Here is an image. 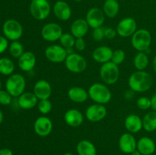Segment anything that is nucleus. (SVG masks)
I'll use <instances>...</instances> for the list:
<instances>
[{
	"mask_svg": "<svg viewBox=\"0 0 156 155\" xmlns=\"http://www.w3.org/2000/svg\"><path fill=\"white\" fill-rule=\"evenodd\" d=\"M129 88L134 92L143 93L149 91L153 84V78L145 71H136L131 74L128 80Z\"/></svg>",
	"mask_w": 156,
	"mask_h": 155,
	"instance_id": "1",
	"label": "nucleus"
},
{
	"mask_svg": "<svg viewBox=\"0 0 156 155\" xmlns=\"http://www.w3.org/2000/svg\"><path fill=\"white\" fill-rule=\"evenodd\" d=\"M88 96L92 101L99 104H107L112 97L111 91L108 86L101 83H94L88 90Z\"/></svg>",
	"mask_w": 156,
	"mask_h": 155,
	"instance_id": "2",
	"label": "nucleus"
},
{
	"mask_svg": "<svg viewBox=\"0 0 156 155\" xmlns=\"http://www.w3.org/2000/svg\"><path fill=\"white\" fill-rule=\"evenodd\" d=\"M133 47L138 52H146L152 43V35L146 29H139L131 36Z\"/></svg>",
	"mask_w": 156,
	"mask_h": 155,
	"instance_id": "3",
	"label": "nucleus"
},
{
	"mask_svg": "<svg viewBox=\"0 0 156 155\" xmlns=\"http://www.w3.org/2000/svg\"><path fill=\"white\" fill-rule=\"evenodd\" d=\"M26 81L21 74H12L5 82V89L13 97H18L24 92Z\"/></svg>",
	"mask_w": 156,
	"mask_h": 155,
	"instance_id": "4",
	"label": "nucleus"
},
{
	"mask_svg": "<svg viewBox=\"0 0 156 155\" xmlns=\"http://www.w3.org/2000/svg\"><path fill=\"white\" fill-rule=\"evenodd\" d=\"M99 74L101 79L104 83L108 85H112L118 81L120 77V69L118 65L111 61L102 64Z\"/></svg>",
	"mask_w": 156,
	"mask_h": 155,
	"instance_id": "5",
	"label": "nucleus"
},
{
	"mask_svg": "<svg viewBox=\"0 0 156 155\" xmlns=\"http://www.w3.org/2000/svg\"><path fill=\"white\" fill-rule=\"evenodd\" d=\"M2 32L8 40L16 41L22 36L24 29L19 21L15 19H9L3 24Z\"/></svg>",
	"mask_w": 156,
	"mask_h": 155,
	"instance_id": "6",
	"label": "nucleus"
},
{
	"mask_svg": "<svg viewBox=\"0 0 156 155\" xmlns=\"http://www.w3.org/2000/svg\"><path fill=\"white\" fill-rule=\"evenodd\" d=\"M51 7L47 0H32L30 5V12L34 18L43 21L48 18Z\"/></svg>",
	"mask_w": 156,
	"mask_h": 155,
	"instance_id": "7",
	"label": "nucleus"
},
{
	"mask_svg": "<svg viewBox=\"0 0 156 155\" xmlns=\"http://www.w3.org/2000/svg\"><path fill=\"white\" fill-rule=\"evenodd\" d=\"M66 68L73 73H82L86 69L87 62L85 58L79 53H69L65 60Z\"/></svg>",
	"mask_w": 156,
	"mask_h": 155,
	"instance_id": "8",
	"label": "nucleus"
},
{
	"mask_svg": "<svg viewBox=\"0 0 156 155\" xmlns=\"http://www.w3.org/2000/svg\"><path fill=\"white\" fill-rule=\"evenodd\" d=\"M68 54L66 49L57 44L49 46L46 48L45 52H44L45 57L50 62H53V63H60V62H65Z\"/></svg>",
	"mask_w": 156,
	"mask_h": 155,
	"instance_id": "9",
	"label": "nucleus"
},
{
	"mask_svg": "<svg viewBox=\"0 0 156 155\" xmlns=\"http://www.w3.org/2000/svg\"><path fill=\"white\" fill-rule=\"evenodd\" d=\"M41 36L47 42H55L60 39L62 35V28L59 24L50 22L46 24L41 29Z\"/></svg>",
	"mask_w": 156,
	"mask_h": 155,
	"instance_id": "10",
	"label": "nucleus"
},
{
	"mask_svg": "<svg viewBox=\"0 0 156 155\" xmlns=\"http://www.w3.org/2000/svg\"><path fill=\"white\" fill-rule=\"evenodd\" d=\"M116 30L117 34L121 37L132 36L137 30L136 21L131 17L123 18L117 24Z\"/></svg>",
	"mask_w": 156,
	"mask_h": 155,
	"instance_id": "11",
	"label": "nucleus"
},
{
	"mask_svg": "<svg viewBox=\"0 0 156 155\" xmlns=\"http://www.w3.org/2000/svg\"><path fill=\"white\" fill-rule=\"evenodd\" d=\"M108 110L105 105L94 103L88 106L85 110V117L91 122H98L106 117Z\"/></svg>",
	"mask_w": 156,
	"mask_h": 155,
	"instance_id": "12",
	"label": "nucleus"
},
{
	"mask_svg": "<svg viewBox=\"0 0 156 155\" xmlns=\"http://www.w3.org/2000/svg\"><path fill=\"white\" fill-rule=\"evenodd\" d=\"M53 122L49 117L41 115L35 120L34 123V132L41 137H46L50 135L53 130Z\"/></svg>",
	"mask_w": 156,
	"mask_h": 155,
	"instance_id": "13",
	"label": "nucleus"
},
{
	"mask_svg": "<svg viewBox=\"0 0 156 155\" xmlns=\"http://www.w3.org/2000/svg\"><path fill=\"white\" fill-rule=\"evenodd\" d=\"M89 27L92 29L102 27L105 20V15L103 10L99 8H91L88 11L85 18Z\"/></svg>",
	"mask_w": 156,
	"mask_h": 155,
	"instance_id": "14",
	"label": "nucleus"
},
{
	"mask_svg": "<svg viewBox=\"0 0 156 155\" xmlns=\"http://www.w3.org/2000/svg\"><path fill=\"white\" fill-rule=\"evenodd\" d=\"M119 147L124 153H132L136 149L137 141L132 133H124L120 137Z\"/></svg>",
	"mask_w": 156,
	"mask_h": 155,
	"instance_id": "15",
	"label": "nucleus"
},
{
	"mask_svg": "<svg viewBox=\"0 0 156 155\" xmlns=\"http://www.w3.org/2000/svg\"><path fill=\"white\" fill-rule=\"evenodd\" d=\"M33 93L39 100H47L52 94V87L47 81L39 80L34 86Z\"/></svg>",
	"mask_w": 156,
	"mask_h": 155,
	"instance_id": "16",
	"label": "nucleus"
},
{
	"mask_svg": "<svg viewBox=\"0 0 156 155\" xmlns=\"http://www.w3.org/2000/svg\"><path fill=\"white\" fill-rule=\"evenodd\" d=\"M37 63L36 56L34 53L30 51H26L18 58V64L20 69L23 71H32L34 68Z\"/></svg>",
	"mask_w": 156,
	"mask_h": 155,
	"instance_id": "17",
	"label": "nucleus"
},
{
	"mask_svg": "<svg viewBox=\"0 0 156 155\" xmlns=\"http://www.w3.org/2000/svg\"><path fill=\"white\" fill-rule=\"evenodd\" d=\"M64 120L68 126L73 128H77L83 123L84 115L79 109H70L64 114Z\"/></svg>",
	"mask_w": 156,
	"mask_h": 155,
	"instance_id": "18",
	"label": "nucleus"
},
{
	"mask_svg": "<svg viewBox=\"0 0 156 155\" xmlns=\"http://www.w3.org/2000/svg\"><path fill=\"white\" fill-rule=\"evenodd\" d=\"M113 50L107 46H101L97 47L92 53V59L98 63L105 64L111 62Z\"/></svg>",
	"mask_w": 156,
	"mask_h": 155,
	"instance_id": "19",
	"label": "nucleus"
},
{
	"mask_svg": "<svg viewBox=\"0 0 156 155\" xmlns=\"http://www.w3.org/2000/svg\"><path fill=\"white\" fill-rule=\"evenodd\" d=\"M53 13L60 21H68L72 16V10L68 3L64 1H57L53 6Z\"/></svg>",
	"mask_w": 156,
	"mask_h": 155,
	"instance_id": "20",
	"label": "nucleus"
},
{
	"mask_svg": "<svg viewBox=\"0 0 156 155\" xmlns=\"http://www.w3.org/2000/svg\"><path fill=\"white\" fill-rule=\"evenodd\" d=\"M39 100L33 92H24L18 97V106L23 109H31L37 106Z\"/></svg>",
	"mask_w": 156,
	"mask_h": 155,
	"instance_id": "21",
	"label": "nucleus"
},
{
	"mask_svg": "<svg viewBox=\"0 0 156 155\" xmlns=\"http://www.w3.org/2000/svg\"><path fill=\"white\" fill-rule=\"evenodd\" d=\"M136 149L142 155H152L155 151V143L149 137H142L137 141Z\"/></svg>",
	"mask_w": 156,
	"mask_h": 155,
	"instance_id": "22",
	"label": "nucleus"
},
{
	"mask_svg": "<svg viewBox=\"0 0 156 155\" xmlns=\"http://www.w3.org/2000/svg\"><path fill=\"white\" fill-rule=\"evenodd\" d=\"M89 27L86 20L79 18L73 22L70 27V31L76 38H82L87 34Z\"/></svg>",
	"mask_w": 156,
	"mask_h": 155,
	"instance_id": "23",
	"label": "nucleus"
},
{
	"mask_svg": "<svg viewBox=\"0 0 156 155\" xmlns=\"http://www.w3.org/2000/svg\"><path fill=\"white\" fill-rule=\"evenodd\" d=\"M124 126L129 133H137L143 129V119L136 114H130L125 119Z\"/></svg>",
	"mask_w": 156,
	"mask_h": 155,
	"instance_id": "24",
	"label": "nucleus"
},
{
	"mask_svg": "<svg viewBox=\"0 0 156 155\" xmlns=\"http://www.w3.org/2000/svg\"><path fill=\"white\" fill-rule=\"evenodd\" d=\"M68 97L71 101L76 103H82L89 97L86 90L81 87H73L68 91Z\"/></svg>",
	"mask_w": 156,
	"mask_h": 155,
	"instance_id": "25",
	"label": "nucleus"
},
{
	"mask_svg": "<svg viewBox=\"0 0 156 155\" xmlns=\"http://www.w3.org/2000/svg\"><path fill=\"white\" fill-rule=\"evenodd\" d=\"M76 151L79 155H97L95 146L88 140H82L76 147Z\"/></svg>",
	"mask_w": 156,
	"mask_h": 155,
	"instance_id": "26",
	"label": "nucleus"
},
{
	"mask_svg": "<svg viewBox=\"0 0 156 155\" xmlns=\"http://www.w3.org/2000/svg\"><path fill=\"white\" fill-rule=\"evenodd\" d=\"M120 5L117 0H106L104 3L103 12L109 18H114L118 14Z\"/></svg>",
	"mask_w": 156,
	"mask_h": 155,
	"instance_id": "27",
	"label": "nucleus"
},
{
	"mask_svg": "<svg viewBox=\"0 0 156 155\" xmlns=\"http://www.w3.org/2000/svg\"><path fill=\"white\" fill-rule=\"evenodd\" d=\"M149 59L146 52H139L133 59V65L137 71H144L148 67Z\"/></svg>",
	"mask_w": 156,
	"mask_h": 155,
	"instance_id": "28",
	"label": "nucleus"
},
{
	"mask_svg": "<svg viewBox=\"0 0 156 155\" xmlns=\"http://www.w3.org/2000/svg\"><path fill=\"white\" fill-rule=\"evenodd\" d=\"M143 128L146 132H152L156 130V112L151 111L146 114L143 119Z\"/></svg>",
	"mask_w": 156,
	"mask_h": 155,
	"instance_id": "29",
	"label": "nucleus"
},
{
	"mask_svg": "<svg viewBox=\"0 0 156 155\" xmlns=\"http://www.w3.org/2000/svg\"><path fill=\"white\" fill-rule=\"evenodd\" d=\"M15 71V64L12 59L9 58L0 59V74L3 75H9L13 74Z\"/></svg>",
	"mask_w": 156,
	"mask_h": 155,
	"instance_id": "30",
	"label": "nucleus"
},
{
	"mask_svg": "<svg viewBox=\"0 0 156 155\" xmlns=\"http://www.w3.org/2000/svg\"><path fill=\"white\" fill-rule=\"evenodd\" d=\"M9 53L13 58H18L24 53V46L18 40L12 41L9 46Z\"/></svg>",
	"mask_w": 156,
	"mask_h": 155,
	"instance_id": "31",
	"label": "nucleus"
},
{
	"mask_svg": "<svg viewBox=\"0 0 156 155\" xmlns=\"http://www.w3.org/2000/svg\"><path fill=\"white\" fill-rule=\"evenodd\" d=\"M59 41L60 43V45L68 50L74 46L76 37L71 33H63Z\"/></svg>",
	"mask_w": 156,
	"mask_h": 155,
	"instance_id": "32",
	"label": "nucleus"
},
{
	"mask_svg": "<svg viewBox=\"0 0 156 155\" xmlns=\"http://www.w3.org/2000/svg\"><path fill=\"white\" fill-rule=\"evenodd\" d=\"M53 108V104L49 99L47 100H41L38 101L37 109L41 114H48Z\"/></svg>",
	"mask_w": 156,
	"mask_h": 155,
	"instance_id": "33",
	"label": "nucleus"
},
{
	"mask_svg": "<svg viewBox=\"0 0 156 155\" xmlns=\"http://www.w3.org/2000/svg\"><path fill=\"white\" fill-rule=\"evenodd\" d=\"M126 59V53L123 50H116L115 51H113L112 58H111V62H114L116 65H120L124 62Z\"/></svg>",
	"mask_w": 156,
	"mask_h": 155,
	"instance_id": "34",
	"label": "nucleus"
},
{
	"mask_svg": "<svg viewBox=\"0 0 156 155\" xmlns=\"http://www.w3.org/2000/svg\"><path fill=\"white\" fill-rule=\"evenodd\" d=\"M136 106L139 109H142V110H146L151 108V99L146 97H142L137 100L136 101Z\"/></svg>",
	"mask_w": 156,
	"mask_h": 155,
	"instance_id": "35",
	"label": "nucleus"
},
{
	"mask_svg": "<svg viewBox=\"0 0 156 155\" xmlns=\"http://www.w3.org/2000/svg\"><path fill=\"white\" fill-rule=\"evenodd\" d=\"M12 100V96L7 91H0V104L3 106H8L11 104Z\"/></svg>",
	"mask_w": 156,
	"mask_h": 155,
	"instance_id": "36",
	"label": "nucleus"
},
{
	"mask_svg": "<svg viewBox=\"0 0 156 155\" xmlns=\"http://www.w3.org/2000/svg\"><path fill=\"white\" fill-rule=\"evenodd\" d=\"M92 37L95 41H101L105 36V28L102 27H98V28L93 29L92 31Z\"/></svg>",
	"mask_w": 156,
	"mask_h": 155,
	"instance_id": "37",
	"label": "nucleus"
},
{
	"mask_svg": "<svg viewBox=\"0 0 156 155\" xmlns=\"http://www.w3.org/2000/svg\"><path fill=\"white\" fill-rule=\"evenodd\" d=\"M75 48L79 52L83 51L85 49V41L83 37L82 38H76V42L74 45Z\"/></svg>",
	"mask_w": 156,
	"mask_h": 155,
	"instance_id": "38",
	"label": "nucleus"
},
{
	"mask_svg": "<svg viewBox=\"0 0 156 155\" xmlns=\"http://www.w3.org/2000/svg\"><path fill=\"white\" fill-rule=\"evenodd\" d=\"M117 34V30L114 28H113V27H107V28H105V36L107 39H114V38L116 37Z\"/></svg>",
	"mask_w": 156,
	"mask_h": 155,
	"instance_id": "39",
	"label": "nucleus"
},
{
	"mask_svg": "<svg viewBox=\"0 0 156 155\" xmlns=\"http://www.w3.org/2000/svg\"><path fill=\"white\" fill-rule=\"evenodd\" d=\"M9 40L5 36L0 35V54L4 53L9 47Z\"/></svg>",
	"mask_w": 156,
	"mask_h": 155,
	"instance_id": "40",
	"label": "nucleus"
},
{
	"mask_svg": "<svg viewBox=\"0 0 156 155\" xmlns=\"http://www.w3.org/2000/svg\"><path fill=\"white\" fill-rule=\"evenodd\" d=\"M0 155H13V152L9 148H2L0 150Z\"/></svg>",
	"mask_w": 156,
	"mask_h": 155,
	"instance_id": "41",
	"label": "nucleus"
},
{
	"mask_svg": "<svg viewBox=\"0 0 156 155\" xmlns=\"http://www.w3.org/2000/svg\"><path fill=\"white\" fill-rule=\"evenodd\" d=\"M151 104H152L151 107L156 112V93L152 95V98H151Z\"/></svg>",
	"mask_w": 156,
	"mask_h": 155,
	"instance_id": "42",
	"label": "nucleus"
},
{
	"mask_svg": "<svg viewBox=\"0 0 156 155\" xmlns=\"http://www.w3.org/2000/svg\"><path fill=\"white\" fill-rule=\"evenodd\" d=\"M152 65H153V69L156 72V55L153 59V62H152Z\"/></svg>",
	"mask_w": 156,
	"mask_h": 155,
	"instance_id": "43",
	"label": "nucleus"
},
{
	"mask_svg": "<svg viewBox=\"0 0 156 155\" xmlns=\"http://www.w3.org/2000/svg\"><path fill=\"white\" fill-rule=\"evenodd\" d=\"M3 119H4V115H3V113L2 112V110L0 109V125H1L2 122H3Z\"/></svg>",
	"mask_w": 156,
	"mask_h": 155,
	"instance_id": "44",
	"label": "nucleus"
},
{
	"mask_svg": "<svg viewBox=\"0 0 156 155\" xmlns=\"http://www.w3.org/2000/svg\"><path fill=\"white\" fill-rule=\"evenodd\" d=\"M131 155H142V154H141V153H140V152L137 150V149H136V150H134L132 153H131Z\"/></svg>",
	"mask_w": 156,
	"mask_h": 155,
	"instance_id": "45",
	"label": "nucleus"
},
{
	"mask_svg": "<svg viewBox=\"0 0 156 155\" xmlns=\"http://www.w3.org/2000/svg\"><path fill=\"white\" fill-rule=\"evenodd\" d=\"M63 155H74V154H73V153H69H69H64Z\"/></svg>",
	"mask_w": 156,
	"mask_h": 155,
	"instance_id": "46",
	"label": "nucleus"
},
{
	"mask_svg": "<svg viewBox=\"0 0 156 155\" xmlns=\"http://www.w3.org/2000/svg\"><path fill=\"white\" fill-rule=\"evenodd\" d=\"M1 88H2V81H1V79H0V91H1Z\"/></svg>",
	"mask_w": 156,
	"mask_h": 155,
	"instance_id": "47",
	"label": "nucleus"
},
{
	"mask_svg": "<svg viewBox=\"0 0 156 155\" xmlns=\"http://www.w3.org/2000/svg\"><path fill=\"white\" fill-rule=\"evenodd\" d=\"M74 1H76V2H82V1H83V0H74Z\"/></svg>",
	"mask_w": 156,
	"mask_h": 155,
	"instance_id": "48",
	"label": "nucleus"
}]
</instances>
